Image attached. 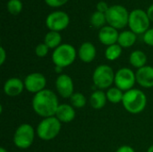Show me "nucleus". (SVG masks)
Instances as JSON below:
<instances>
[{"label":"nucleus","mask_w":153,"mask_h":152,"mask_svg":"<svg viewBox=\"0 0 153 152\" xmlns=\"http://www.w3.org/2000/svg\"><path fill=\"white\" fill-rule=\"evenodd\" d=\"M23 4L21 0H9L6 4L7 11L12 15H17L19 14L22 10Z\"/></svg>","instance_id":"nucleus-26"},{"label":"nucleus","mask_w":153,"mask_h":152,"mask_svg":"<svg viewBox=\"0 0 153 152\" xmlns=\"http://www.w3.org/2000/svg\"><path fill=\"white\" fill-rule=\"evenodd\" d=\"M116 152H135L134 149L131 146L128 145H123L121 147H119Z\"/></svg>","instance_id":"nucleus-31"},{"label":"nucleus","mask_w":153,"mask_h":152,"mask_svg":"<svg viewBox=\"0 0 153 152\" xmlns=\"http://www.w3.org/2000/svg\"><path fill=\"white\" fill-rule=\"evenodd\" d=\"M150 24L151 20L146 11L141 8H136L130 12L128 26L130 30L136 35L144 34L150 29Z\"/></svg>","instance_id":"nucleus-8"},{"label":"nucleus","mask_w":153,"mask_h":152,"mask_svg":"<svg viewBox=\"0 0 153 152\" xmlns=\"http://www.w3.org/2000/svg\"><path fill=\"white\" fill-rule=\"evenodd\" d=\"M96 8H97V11H98V12L106 13L107 11L108 10L109 6H108V4L107 2H105V1H100V2L97 4Z\"/></svg>","instance_id":"nucleus-30"},{"label":"nucleus","mask_w":153,"mask_h":152,"mask_svg":"<svg viewBox=\"0 0 153 152\" xmlns=\"http://www.w3.org/2000/svg\"><path fill=\"white\" fill-rule=\"evenodd\" d=\"M114 83L116 87L125 92L130 90L136 83L135 73L128 67H122L116 72Z\"/></svg>","instance_id":"nucleus-9"},{"label":"nucleus","mask_w":153,"mask_h":152,"mask_svg":"<svg viewBox=\"0 0 153 152\" xmlns=\"http://www.w3.org/2000/svg\"><path fill=\"white\" fill-rule=\"evenodd\" d=\"M124 94L125 92L121 90L120 89H118L117 87H110L109 89H108L106 92L108 101L112 104L121 103L123 101Z\"/></svg>","instance_id":"nucleus-22"},{"label":"nucleus","mask_w":153,"mask_h":152,"mask_svg":"<svg viewBox=\"0 0 153 152\" xmlns=\"http://www.w3.org/2000/svg\"><path fill=\"white\" fill-rule=\"evenodd\" d=\"M23 82L27 91L37 94L46 89L47 79L41 73H31L24 78Z\"/></svg>","instance_id":"nucleus-11"},{"label":"nucleus","mask_w":153,"mask_h":152,"mask_svg":"<svg viewBox=\"0 0 153 152\" xmlns=\"http://www.w3.org/2000/svg\"><path fill=\"white\" fill-rule=\"evenodd\" d=\"M77 51L74 46L68 43L61 44L52 53V62L55 66L65 68L70 66L76 59Z\"/></svg>","instance_id":"nucleus-4"},{"label":"nucleus","mask_w":153,"mask_h":152,"mask_svg":"<svg viewBox=\"0 0 153 152\" xmlns=\"http://www.w3.org/2000/svg\"><path fill=\"white\" fill-rule=\"evenodd\" d=\"M147 14H148V16H149V18H150V20H151V22H153V4H151L149 7H148V9H147Z\"/></svg>","instance_id":"nucleus-33"},{"label":"nucleus","mask_w":153,"mask_h":152,"mask_svg":"<svg viewBox=\"0 0 153 152\" xmlns=\"http://www.w3.org/2000/svg\"><path fill=\"white\" fill-rule=\"evenodd\" d=\"M0 152H8L7 151V150L6 149H4V148H0Z\"/></svg>","instance_id":"nucleus-36"},{"label":"nucleus","mask_w":153,"mask_h":152,"mask_svg":"<svg viewBox=\"0 0 153 152\" xmlns=\"http://www.w3.org/2000/svg\"><path fill=\"white\" fill-rule=\"evenodd\" d=\"M147 152H153V144L152 145H151L149 148H148V150H147Z\"/></svg>","instance_id":"nucleus-35"},{"label":"nucleus","mask_w":153,"mask_h":152,"mask_svg":"<svg viewBox=\"0 0 153 152\" xmlns=\"http://www.w3.org/2000/svg\"><path fill=\"white\" fill-rule=\"evenodd\" d=\"M136 82L143 88H153V66L145 65L135 73Z\"/></svg>","instance_id":"nucleus-15"},{"label":"nucleus","mask_w":153,"mask_h":152,"mask_svg":"<svg viewBox=\"0 0 153 152\" xmlns=\"http://www.w3.org/2000/svg\"><path fill=\"white\" fill-rule=\"evenodd\" d=\"M6 56H7L6 51L4 50V48L3 47H0V65H3L4 64V62L6 60Z\"/></svg>","instance_id":"nucleus-32"},{"label":"nucleus","mask_w":153,"mask_h":152,"mask_svg":"<svg viewBox=\"0 0 153 152\" xmlns=\"http://www.w3.org/2000/svg\"><path fill=\"white\" fill-rule=\"evenodd\" d=\"M69 99L70 104L75 108H82L87 103L86 97L82 92H74Z\"/></svg>","instance_id":"nucleus-25"},{"label":"nucleus","mask_w":153,"mask_h":152,"mask_svg":"<svg viewBox=\"0 0 153 152\" xmlns=\"http://www.w3.org/2000/svg\"><path fill=\"white\" fill-rule=\"evenodd\" d=\"M118 36H119V32L117 31V30L109 25H106L101 29H100L98 33L99 40L100 41L101 44L107 47L117 44Z\"/></svg>","instance_id":"nucleus-14"},{"label":"nucleus","mask_w":153,"mask_h":152,"mask_svg":"<svg viewBox=\"0 0 153 152\" xmlns=\"http://www.w3.org/2000/svg\"><path fill=\"white\" fill-rule=\"evenodd\" d=\"M75 109L71 104H60L55 115V116L61 123L65 124L72 122L75 118Z\"/></svg>","instance_id":"nucleus-17"},{"label":"nucleus","mask_w":153,"mask_h":152,"mask_svg":"<svg viewBox=\"0 0 153 152\" xmlns=\"http://www.w3.org/2000/svg\"><path fill=\"white\" fill-rule=\"evenodd\" d=\"M129 63L137 70L145 66L147 63V56L142 50H134L129 56Z\"/></svg>","instance_id":"nucleus-20"},{"label":"nucleus","mask_w":153,"mask_h":152,"mask_svg":"<svg viewBox=\"0 0 153 152\" xmlns=\"http://www.w3.org/2000/svg\"><path fill=\"white\" fill-rule=\"evenodd\" d=\"M55 72L56 73H62V71H63V68H61V67H59V66H55ZM61 74V73H60Z\"/></svg>","instance_id":"nucleus-34"},{"label":"nucleus","mask_w":153,"mask_h":152,"mask_svg":"<svg viewBox=\"0 0 153 152\" xmlns=\"http://www.w3.org/2000/svg\"><path fill=\"white\" fill-rule=\"evenodd\" d=\"M122 104L128 113L140 114L146 108L147 97L143 90L134 88L125 92Z\"/></svg>","instance_id":"nucleus-2"},{"label":"nucleus","mask_w":153,"mask_h":152,"mask_svg":"<svg viewBox=\"0 0 153 152\" xmlns=\"http://www.w3.org/2000/svg\"><path fill=\"white\" fill-rule=\"evenodd\" d=\"M143 41L146 45L153 47V28H150L143 34Z\"/></svg>","instance_id":"nucleus-28"},{"label":"nucleus","mask_w":153,"mask_h":152,"mask_svg":"<svg viewBox=\"0 0 153 152\" xmlns=\"http://www.w3.org/2000/svg\"><path fill=\"white\" fill-rule=\"evenodd\" d=\"M105 14L108 25L117 30L124 29L125 27L128 26L130 13L125 6L121 4L111 5Z\"/></svg>","instance_id":"nucleus-5"},{"label":"nucleus","mask_w":153,"mask_h":152,"mask_svg":"<svg viewBox=\"0 0 153 152\" xmlns=\"http://www.w3.org/2000/svg\"><path fill=\"white\" fill-rule=\"evenodd\" d=\"M116 73L111 66L108 65H100L97 66L92 73L93 84L99 90L109 89L115 82Z\"/></svg>","instance_id":"nucleus-7"},{"label":"nucleus","mask_w":153,"mask_h":152,"mask_svg":"<svg viewBox=\"0 0 153 152\" xmlns=\"http://www.w3.org/2000/svg\"><path fill=\"white\" fill-rule=\"evenodd\" d=\"M55 87L57 94L64 99H70L74 93V85L73 79L65 73H61L56 77Z\"/></svg>","instance_id":"nucleus-12"},{"label":"nucleus","mask_w":153,"mask_h":152,"mask_svg":"<svg viewBox=\"0 0 153 152\" xmlns=\"http://www.w3.org/2000/svg\"><path fill=\"white\" fill-rule=\"evenodd\" d=\"M44 1L48 6L53 8H57L65 5L69 0H44Z\"/></svg>","instance_id":"nucleus-29"},{"label":"nucleus","mask_w":153,"mask_h":152,"mask_svg":"<svg viewBox=\"0 0 153 152\" xmlns=\"http://www.w3.org/2000/svg\"><path fill=\"white\" fill-rule=\"evenodd\" d=\"M49 47L45 43H39L35 47V54L39 57H45L49 51Z\"/></svg>","instance_id":"nucleus-27"},{"label":"nucleus","mask_w":153,"mask_h":152,"mask_svg":"<svg viewBox=\"0 0 153 152\" xmlns=\"http://www.w3.org/2000/svg\"><path fill=\"white\" fill-rule=\"evenodd\" d=\"M45 22L49 30L60 32L68 27L70 23V17L64 11H55L47 16Z\"/></svg>","instance_id":"nucleus-10"},{"label":"nucleus","mask_w":153,"mask_h":152,"mask_svg":"<svg viewBox=\"0 0 153 152\" xmlns=\"http://www.w3.org/2000/svg\"><path fill=\"white\" fill-rule=\"evenodd\" d=\"M137 40V35L132 30H123L119 33L117 44L123 48H128L133 47Z\"/></svg>","instance_id":"nucleus-19"},{"label":"nucleus","mask_w":153,"mask_h":152,"mask_svg":"<svg viewBox=\"0 0 153 152\" xmlns=\"http://www.w3.org/2000/svg\"><path fill=\"white\" fill-rule=\"evenodd\" d=\"M59 105L57 95L48 89L34 94L31 100L33 111L42 118L55 116Z\"/></svg>","instance_id":"nucleus-1"},{"label":"nucleus","mask_w":153,"mask_h":152,"mask_svg":"<svg viewBox=\"0 0 153 152\" xmlns=\"http://www.w3.org/2000/svg\"><path fill=\"white\" fill-rule=\"evenodd\" d=\"M35 135L36 132L32 125L26 123L22 124L17 127L13 133V144L20 150H27L33 144Z\"/></svg>","instance_id":"nucleus-6"},{"label":"nucleus","mask_w":153,"mask_h":152,"mask_svg":"<svg viewBox=\"0 0 153 152\" xmlns=\"http://www.w3.org/2000/svg\"><path fill=\"white\" fill-rule=\"evenodd\" d=\"M90 22L91 24L95 27V28H99L101 29L102 27L106 26L105 24L107 23V18H106V14L100 12H94L91 18H90Z\"/></svg>","instance_id":"nucleus-24"},{"label":"nucleus","mask_w":153,"mask_h":152,"mask_svg":"<svg viewBox=\"0 0 153 152\" xmlns=\"http://www.w3.org/2000/svg\"><path fill=\"white\" fill-rule=\"evenodd\" d=\"M61 42H62V36H61L60 32L49 30L45 35L44 43L50 49H56L57 47H59L62 44Z\"/></svg>","instance_id":"nucleus-21"},{"label":"nucleus","mask_w":153,"mask_h":152,"mask_svg":"<svg viewBox=\"0 0 153 152\" xmlns=\"http://www.w3.org/2000/svg\"><path fill=\"white\" fill-rule=\"evenodd\" d=\"M97 55V49L96 47L89 41L83 42L78 50V56L80 58V60L83 63L89 64L91 63Z\"/></svg>","instance_id":"nucleus-16"},{"label":"nucleus","mask_w":153,"mask_h":152,"mask_svg":"<svg viewBox=\"0 0 153 152\" xmlns=\"http://www.w3.org/2000/svg\"><path fill=\"white\" fill-rule=\"evenodd\" d=\"M25 89L24 82L18 77H11L4 83V92L8 97H17L21 95Z\"/></svg>","instance_id":"nucleus-13"},{"label":"nucleus","mask_w":153,"mask_h":152,"mask_svg":"<svg viewBox=\"0 0 153 152\" xmlns=\"http://www.w3.org/2000/svg\"><path fill=\"white\" fill-rule=\"evenodd\" d=\"M107 101H108V99H107L106 92H104L101 90L93 91L91 93V95L90 97V100H89L91 107L96 110L102 109L106 106Z\"/></svg>","instance_id":"nucleus-18"},{"label":"nucleus","mask_w":153,"mask_h":152,"mask_svg":"<svg viewBox=\"0 0 153 152\" xmlns=\"http://www.w3.org/2000/svg\"><path fill=\"white\" fill-rule=\"evenodd\" d=\"M61 128L62 123L56 116L46 117L39 123L36 129V134L40 140L48 142L57 137Z\"/></svg>","instance_id":"nucleus-3"},{"label":"nucleus","mask_w":153,"mask_h":152,"mask_svg":"<svg viewBox=\"0 0 153 152\" xmlns=\"http://www.w3.org/2000/svg\"><path fill=\"white\" fill-rule=\"evenodd\" d=\"M122 52H123V47L117 43L107 47L105 50V57L108 61H115L121 56Z\"/></svg>","instance_id":"nucleus-23"}]
</instances>
